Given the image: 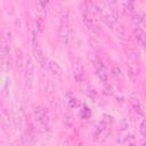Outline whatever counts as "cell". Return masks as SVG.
<instances>
[{"label": "cell", "mask_w": 146, "mask_h": 146, "mask_svg": "<svg viewBox=\"0 0 146 146\" xmlns=\"http://www.w3.org/2000/svg\"><path fill=\"white\" fill-rule=\"evenodd\" d=\"M133 103V106H135V108H136V111L139 113V114H141V115H144V107H143V105L140 104V102L137 99V103L133 100L132 102Z\"/></svg>", "instance_id": "obj_12"}, {"label": "cell", "mask_w": 146, "mask_h": 146, "mask_svg": "<svg viewBox=\"0 0 146 146\" xmlns=\"http://www.w3.org/2000/svg\"><path fill=\"white\" fill-rule=\"evenodd\" d=\"M31 42H32V48H33V54H34V57L36 59V62L39 63L40 66H44V56H43V51L41 49V46H40V42H39V38H38V32L35 30L32 31L31 33Z\"/></svg>", "instance_id": "obj_1"}, {"label": "cell", "mask_w": 146, "mask_h": 146, "mask_svg": "<svg viewBox=\"0 0 146 146\" xmlns=\"http://www.w3.org/2000/svg\"><path fill=\"white\" fill-rule=\"evenodd\" d=\"M8 34H9V31H6L5 34L1 36L0 39V60L1 63H5L6 58L8 57L9 55V40H8Z\"/></svg>", "instance_id": "obj_2"}, {"label": "cell", "mask_w": 146, "mask_h": 146, "mask_svg": "<svg viewBox=\"0 0 146 146\" xmlns=\"http://www.w3.org/2000/svg\"><path fill=\"white\" fill-rule=\"evenodd\" d=\"M112 74H113V76H115V78H121V68L117 66V65H114L113 67H112Z\"/></svg>", "instance_id": "obj_13"}, {"label": "cell", "mask_w": 146, "mask_h": 146, "mask_svg": "<svg viewBox=\"0 0 146 146\" xmlns=\"http://www.w3.org/2000/svg\"><path fill=\"white\" fill-rule=\"evenodd\" d=\"M34 115H35V120L42 124L44 128H48V124H49V119H48V114H47V111L41 107V106H38L34 111Z\"/></svg>", "instance_id": "obj_4"}, {"label": "cell", "mask_w": 146, "mask_h": 146, "mask_svg": "<svg viewBox=\"0 0 146 146\" xmlns=\"http://www.w3.org/2000/svg\"><path fill=\"white\" fill-rule=\"evenodd\" d=\"M73 75L76 82H82L84 80V67L80 58H76L73 63Z\"/></svg>", "instance_id": "obj_3"}, {"label": "cell", "mask_w": 146, "mask_h": 146, "mask_svg": "<svg viewBox=\"0 0 146 146\" xmlns=\"http://www.w3.org/2000/svg\"><path fill=\"white\" fill-rule=\"evenodd\" d=\"M145 124H146V121L143 120L141 123H140V132H141L143 136H145Z\"/></svg>", "instance_id": "obj_14"}, {"label": "cell", "mask_w": 146, "mask_h": 146, "mask_svg": "<svg viewBox=\"0 0 146 146\" xmlns=\"http://www.w3.org/2000/svg\"><path fill=\"white\" fill-rule=\"evenodd\" d=\"M90 114H91V112H90L89 107H88L87 105H83L82 110L80 111V116H81L82 119H88V117L90 116Z\"/></svg>", "instance_id": "obj_11"}, {"label": "cell", "mask_w": 146, "mask_h": 146, "mask_svg": "<svg viewBox=\"0 0 146 146\" xmlns=\"http://www.w3.org/2000/svg\"><path fill=\"white\" fill-rule=\"evenodd\" d=\"M95 66H96V75H97L98 80L100 82H103V83H106L108 76H107V73H106V70H105L104 65H102V62L97 60Z\"/></svg>", "instance_id": "obj_6"}, {"label": "cell", "mask_w": 146, "mask_h": 146, "mask_svg": "<svg viewBox=\"0 0 146 146\" xmlns=\"http://www.w3.org/2000/svg\"><path fill=\"white\" fill-rule=\"evenodd\" d=\"M48 67H49V70H50L54 74H56V75H62V73H63L62 66H60L57 62H55V60H49V62H48Z\"/></svg>", "instance_id": "obj_9"}, {"label": "cell", "mask_w": 146, "mask_h": 146, "mask_svg": "<svg viewBox=\"0 0 146 146\" xmlns=\"http://www.w3.org/2000/svg\"><path fill=\"white\" fill-rule=\"evenodd\" d=\"M82 19H83V23L86 24V26H87L90 31L96 32L97 25H96V23H95V21H94V18H92V16H91L90 13L84 11V13L82 14Z\"/></svg>", "instance_id": "obj_7"}, {"label": "cell", "mask_w": 146, "mask_h": 146, "mask_svg": "<svg viewBox=\"0 0 146 146\" xmlns=\"http://www.w3.org/2000/svg\"><path fill=\"white\" fill-rule=\"evenodd\" d=\"M25 78H26V83L31 88L33 78H34V65H33V62L31 58H27V62L25 65Z\"/></svg>", "instance_id": "obj_5"}, {"label": "cell", "mask_w": 146, "mask_h": 146, "mask_svg": "<svg viewBox=\"0 0 146 146\" xmlns=\"http://www.w3.org/2000/svg\"><path fill=\"white\" fill-rule=\"evenodd\" d=\"M130 146H135V145H133V144H131V145H130Z\"/></svg>", "instance_id": "obj_15"}, {"label": "cell", "mask_w": 146, "mask_h": 146, "mask_svg": "<svg viewBox=\"0 0 146 146\" xmlns=\"http://www.w3.org/2000/svg\"><path fill=\"white\" fill-rule=\"evenodd\" d=\"M67 96H68V100H67V102H68L70 107H71V108H75V107H78V106H79V104H80V103H79V100H78L74 96H72V95H70V94H68Z\"/></svg>", "instance_id": "obj_10"}, {"label": "cell", "mask_w": 146, "mask_h": 146, "mask_svg": "<svg viewBox=\"0 0 146 146\" xmlns=\"http://www.w3.org/2000/svg\"><path fill=\"white\" fill-rule=\"evenodd\" d=\"M133 35H135V39L137 40L138 44L143 48L144 44H145V32L140 27H136L133 30Z\"/></svg>", "instance_id": "obj_8"}]
</instances>
